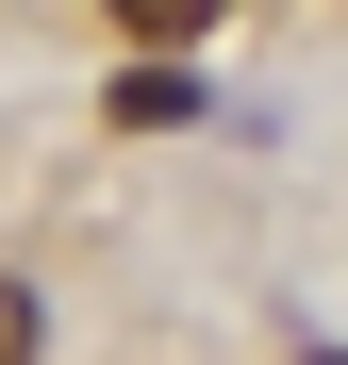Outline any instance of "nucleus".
<instances>
[{"label": "nucleus", "instance_id": "2", "mask_svg": "<svg viewBox=\"0 0 348 365\" xmlns=\"http://www.w3.org/2000/svg\"><path fill=\"white\" fill-rule=\"evenodd\" d=\"M183 116H199L183 67H133V83H116V133H183Z\"/></svg>", "mask_w": 348, "mask_h": 365}, {"label": "nucleus", "instance_id": "3", "mask_svg": "<svg viewBox=\"0 0 348 365\" xmlns=\"http://www.w3.org/2000/svg\"><path fill=\"white\" fill-rule=\"evenodd\" d=\"M0 365H33V282H0Z\"/></svg>", "mask_w": 348, "mask_h": 365}, {"label": "nucleus", "instance_id": "1", "mask_svg": "<svg viewBox=\"0 0 348 365\" xmlns=\"http://www.w3.org/2000/svg\"><path fill=\"white\" fill-rule=\"evenodd\" d=\"M100 17L133 34V50H199V34H216V0H100Z\"/></svg>", "mask_w": 348, "mask_h": 365}]
</instances>
